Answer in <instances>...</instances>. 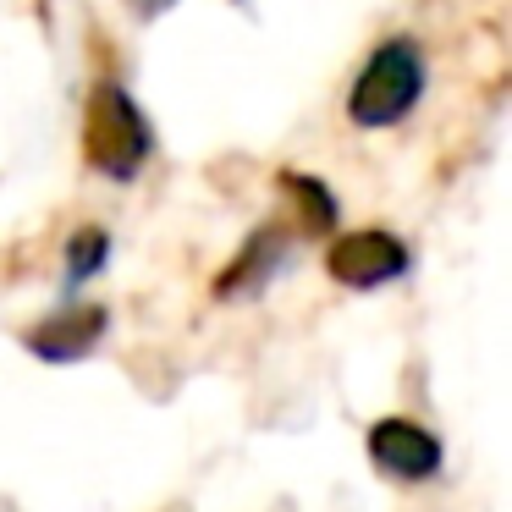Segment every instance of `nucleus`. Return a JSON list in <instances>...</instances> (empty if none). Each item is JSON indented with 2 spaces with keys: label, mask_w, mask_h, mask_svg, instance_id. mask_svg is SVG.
Instances as JSON below:
<instances>
[{
  "label": "nucleus",
  "mask_w": 512,
  "mask_h": 512,
  "mask_svg": "<svg viewBox=\"0 0 512 512\" xmlns=\"http://www.w3.org/2000/svg\"><path fill=\"white\" fill-rule=\"evenodd\" d=\"M424 89H430V56L413 34H391L364 56L353 89H347V122L380 133V127H402L419 111Z\"/></svg>",
  "instance_id": "nucleus-1"
},
{
  "label": "nucleus",
  "mask_w": 512,
  "mask_h": 512,
  "mask_svg": "<svg viewBox=\"0 0 512 512\" xmlns=\"http://www.w3.org/2000/svg\"><path fill=\"white\" fill-rule=\"evenodd\" d=\"M149 155H155V127L144 105L127 94V83L100 78L83 105V160L105 182H133L149 166Z\"/></svg>",
  "instance_id": "nucleus-2"
},
{
  "label": "nucleus",
  "mask_w": 512,
  "mask_h": 512,
  "mask_svg": "<svg viewBox=\"0 0 512 512\" xmlns=\"http://www.w3.org/2000/svg\"><path fill=\"white\" fill-rule=\"evenodd\" d=\"M408 265H413L408 243L397 232H386V226H358V232H342L325 248V270L347 292H380L408 276Z\"/></svg>",
  "instance_id": "nucleus-3"
},
{
  "label": "nucleus",
  "mask_w": 512,
  "mask_h": 512,
  "mask_svg": "<svg viewBox=\"0 0 512 512\" xmlns=\"http://www.w3.org/2000/svg\"><path fill=\"white\" fill-rule=\"evenodd\" d=\"M369 463L391 485H424V479L441 474L446 446L435 430H424L413 419H380V424H369Z\"/></svg>",
  "instance_id": "nucleus-4"
},
{
  "label": "nucleus",
  "mask_w": 512,
  "mask_h": 512,
  "mask_svg": "<svg viewBox=\"0 0 512 512\" xmlns=\"http://www.w3.org/2000/svg\"><path fill=\"white\" fill-rule=\"evenodd\" d=\"M105 331H111V314L100 303H72V309H56L50 320H39L23 336V347L45 364H83L105 342Z\"/></svg>",
  "instance_id": "nucleus-5"
},
{
  "label": "nucleus",
  "mask_w": 512,
  "mask_h": 512,
  "mask_svg": "<svg viewBox=\"0 0 512 512\" xmlns=\"http://www.w3.org/2000/svg\"><path fill=\"white\" fill-rule=\"evenodd\" d=\"M281 270H287V232H281V226H259V232L243 243V254L221 270L215 298H226V303L232 298H259Z\"/></svg>",
  "instance_id": "nucleus-6"
},
{
  "label": "nucleus",
  "mask_w": 512,
  "mask_h": 512,
  "mask_svg": "<svg viewBox=\"0 0 512 512\" xmlns=\"http://www.w3.org/2000/svg\"><path fill=\"white\" fill-rule=\"evenodd\" d=\"M111 265V232L105 226H78L61 254V298H78L100 270Z\"/></svg>",
  "instance_id": "nucleus-7"
},
{
  "label": "nucleus",
  "mask_w": 512,
  "mask_h": 512,
  "mask_svg": "<svg viewBox=\"0 0 512 512\" xmlns=\"http://www.w3.org/2000/svg\"><path fill=\"white\" fill-rule=\"evenodd\" d=\"M281 188L292 193V204H298L303 232H336V215H342V204H336V193L325 188L320 177H309V171H281Z\"/></svg>",
  "instance_id": "nucleus-8"
},
{
  "label": "nucleus",
  "mask_w": 512,
  "mask_h": 512,
  "mask_svg": "<svg viewBox=\"0 0 512 512\" xmlns=\"http://www.w3.org/2000/svg\"><path fill=\"white\" fill-rule=\"evenodd\" d=\"M177 0H127V12L138 17V23H155V17H166Z\"/></svg>",
  "instance_id": "nucleus-9"
}]
</instances>
